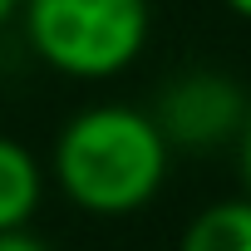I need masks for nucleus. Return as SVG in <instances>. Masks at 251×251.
Returning <instances> with one entry per match:
<instances>
[{
    "mask_svg": "<svg viewBox=\"0 0 251 251\" xmlns=\"http://www.w3.org/2000/svg\"><path fill=\"white\" fill-rule=\"evenodd\" d=\"M222 5H226L231 15H241V20H251V0H222Z\"/></svg>",
    "mask_w": 251,
    "mask_h": 251,
    "instance_id": "obj_9",
    "label": "nucleus"
},
{
    "mask_svg": "<svg viewBox=\"0 0 251 251\" xmlns=\"http://www.w3.org/2000/svg\"><path fill=\"white\" fill-rule=\"evenodd\" d=\"M20 25L45 69L79 84H103L143 59L153 35V5L148 0H25Z\"/></svg>",
    "mask_w": 251,
    "mask_h": 251,
    "instance_id": "obj_2",
    "label": "nucleus"
},
{
    "mask_svg": "<svg viewBox=\"0 0 251 251\" xmlns=\"http://www.w3.org/2000/svg\"><path fill=\"white\" fill-rule=\"evenodd\" d=\"M0 251H50L40 236H30L25 226H10V231H0Z\"/></svg>",
    "mask_w": 251,
    "mask_h": 251,
    "instance_id": "obj_6",
    "label": "nucleus"
},
{
    "mask_svg": "<svg viewBox=\"0 0 251 251\" xmlns=\"http://www.w3.org/2000/svg\"><path fill=\"white\" fill-rule=\"evenodd\" d=\"M177 251H251V197H226L202 207L187 222Z\"/></svg>",
    "mask_w": 251,
    "mask_h": 251,
    "instance_id": "obj_5",
    "label": "nucleus"
},
{
    "mask_svg": "<svg viewBox=\"0 0 251 251\" xmlns=\"http://www.w3.org/2000/svg\"><path fill=\"white\" fill-rule=\"evenodd\" d=\"M246 89L217 69H192L177 74L173 84H163L158 103H153V123L168 138L173 153H212L236 143L241 123H246Z\"/></svg>",
    "mask_w": 251,
    "mask_h": 251,
    "instance_id": "obj_3",
    "label": "nucleus"
},
{
    "mask_svg": "<svg viewBox=\"0 0 251 251\" xmlns=\"http://www.w3.org/2000/svg\"><path fill=\"white\" fill-rule=\"evenodd\" d=\"M236 163H241V182H246V197H251V108H246V123L236 133Z\"/></svg>",
    "mask_w": 251,
    "mask_h": 251,
    "instance_id": "obj_7",
    "label": "nucleus"
},
{
    "mask_svg": "<svg viewBox=\"0 0 251 251\" xmlns=\"http://www.w3.org/2000/svg\"><path fill=\"white\" fill-rule=\"evenodd\" d=\"M20 5H25V0H0V30H5V25L20 15Z\"/></svg>",
    "mask_w": 251,
    "mask_h": 251,
    "instance_id": "obj_8",
    "label": "nucleus"
},
{
    "mask_svg": "<svg viewBox=\"0 0 251 251\" xmlns=\"http://www.w3.org/2000/svg\"><path fill=\"white\" fill-rule=\"evenodd\" d=\"M173 148L158 133L153 113L133 103H94L79 108L50 153L59 192L89 217H128L143 212L168 182Z\"/></svg>",
    "mask_w": 251,
    "mask_h": 251,
    "instance_id": "obj_1",
    "label": "nucleus"
},
{
    "mask_svg": "<svg viewBox=\"0 0 251 251\" xmlns=\"http://www.w3.org/2000/svg\"><path fill=\"white\" fill-rule=\"evenodd\" d=\"M40 197H45L40 158L20 138L0 133V231L30 226V217L40 212Z\"/></svg>",
    "mask_w": 251,
    "mask_h": 251,
    "instance_id": "obj_4",
    "label": "nucleus"
}]
</instances>
